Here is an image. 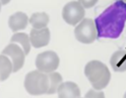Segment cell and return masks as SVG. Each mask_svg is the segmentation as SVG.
Instances as JSON below:
<instances>
[{"label": "cell", "mask_w": 126, "mask_h": 98, "mask_svg": "<svg viewBox=\"0 0 126 98\" xmlns=\"http://www.w3.org/2000/svg\"><path fill=\"white\" fill-rule=\"evenodd\" d=\"M96 36L99 39H117L126 23V3L116 0L94 20Z\"/></svg>", "instance_id": "6da1fadb"}, {"label": "cell", "mask_w": 126, "mask_h": 98, "mask_svg": "<svg viewBox=\"0 0 126 98\" xmlns=\"http://www.w3.org/2000/svg\"><path fill=\"white\" fill-rule=\"evenodd\" d=\"M84 73L90 81L92 87L95 90H102L105 88L111 78L108 67L100 60H90L84 68Z\"/></svg>", "instance_id": "7a4b0ae2"}, {"label": "cell", "mask_w": 126, "mask_h": 98, "mask_svg": "<svg viewBox=\"0 0 126 98\" xmlns=\"http://www.w3.org/2000/svg\"><path fill=\"white\" fill-rule=\"evenodd\" d=\"M24 86L30 95L38 96L47 93L49 86L48 74L39 70H32L25 76Z\"/></svg>", "instance_id": "3957f363"}, {"label": "cell", "mask_w": 126, "mask_h": 98, "mask_svg": "<svg viewBox=\"0 0 126 98\" xmlns=\"http://www.w3.org/2000/svg\"><path fill=\"white\" fill-rule=\"evenodd\" d=\"M74 35L76 40L82 44H93L97 38L94 21L91 18H84L76 26Z\"/></svg>", "instance_id": "277c9868"}, {"label": "cell", "mask_w": 126, "mask_h": 98, "mask_svg": "<svg viewBox=\"0 0 126 98\" xmlns=\"http://www.w3.org/2000/svg\"><path fill=\"white\" fill-rule=\"evenodd\" d=\"M60 64V58L53 50H45L38 53L35 57V67L43 73L56 71Z\"/></svg>", "instance_id": "5b68a950"}, {"label": "cell", "mask_w": 126, "mask_h": 98, "mask_svg": "<svg viewBox=\"0 0 126 98\" xmlns=\"http://www.w3.org/2000/svg\"><path fill=\"white\" fill-rule=\"evenodd\" d=\"M62 18L70 26H77L85 18V8L78 1H70L62 9Z\"/></svg>", "instance_id": "8992f818"}, {"label": "cell", "mask_w": 126, "mask_h": 98, "mask_svg": "<svg viewBox=\"0 0 126 98\" xmlns=\"http://www.w3.org/2000/svg\"><path fill=\"white\" fill-rule=\"evenodd\" d=\"M1 53L7 55L10 58L13 65V72L19 71L24 66L26 54L23 49L19 45L15 43H11L8 46H6V48H4Z\"/></svg>", "instance_id": "52a82bcc"}, {"label": "cell", "mask_w": 126, "mask_h": 98, "mask_svg": "<svg viewBox=\"0 0 126 98\" xmlns=\"http://www.w3.org/2000/svg\"><path fill=\"white\" fill-rule=\"evenodd\" d=\"M30 42L31 45L35 48L39 49L45 47L49 44L50 41V31L47 27L42 29H32L30 32Z\"/></svg>", "instance_id": "ba28073f"}, {"label": "cell", "mask_w": 126, "mask_h": 98, "mask_svg": "<svg viewBox=\"0 0 126 98\" xmlns=\"http://www.w3.org/2000/svg\"><path fill=\"white\" fill-rule=\"evenodd\" d=\"M58 98H78L81 96V90L77 83L73 81L62 82L57 88Z\"/></svg>", "instance_id": "9c48e42d"}, {"label": "cell", "mask_w": 126, "mask_h": 98, "mask_svg": "<svg viewBox=\"0 0 126 98\" xmlns=\"http://www.w3.org/2000/svg\"><path fill=\"white\" fill-rule=\"evenodd\" d=\"M29 24V17L24 12H16L9 17L8 26L12 30V32L17 33L21 30H25Z\"/></svg>", "instance_id": "30bf717a"}, {"label": "cell", "mask_w": 126, "mask_h": 98, "mask_svg": "<svg viewBox=\"0 0 126 98\" xmlns=\"http://www.w3.org/2000/svg\"><path fill=\"white\" fill-rule=\"evenodd\" d=\"M109 63L115 72L126 71V50L118 49L114 51L110 56Z\"/></svg>", "instance_id": "8fae6325"}, {"label": "cell", "mask_w": 126, "mask_h": 98, "mask_svg": "<svg viewBox=\"0 0 126 98\" xmlns=\"http://www.w3.org/2000/svg\"><path fill=\"white\" fill-rule=\"evenodd\" d=\"M49 23V16L45 12H36L33 13L29 18V24L32 25L33 29H42L47 27Z\"/></svg>", "instance_id": "7c38bea8"}, {"label": "cell", "mask_w": 126, "mask_h": 98, "mask_svg": "<svg viewBox=\"0 0 126 98\" xmlns=\"http://www.w3.org/2000/svg\"><path fill=\"white\" fill-rule=\"evenodd\" d=\"M11 43H15L19 46L22 47L25 54H29L31 51V42H30V37L28 36V34L26 33H22V32H17L14 33V35L11 37Z\"/></svg>", "instance_id": "4fadbf2b"}, {"label": "cell", "mask_w": 126, "mask_h": 98, "mask_svg": "<svg viewBox=\"0 0 126 98\" xmlns=\"http://www.w3.org/2000/svg\"><path fill=\"white\" fill-rule=\"evenodd\" d=\"M13 72V65L10 58L5 54H0V81L8 79L10 74Z\"/></svg>", "instance_id": "5bb4252c"}, {"label": "cell", "mask_w": 126, "mask_h": 98, "mask_svg": "<svg viewBox=\"0 0 126 98\" xmlns=\"http://www.w3.org/2000/svg\"><path fill=\"white\" fill-rule=\"evenodd\" d=\"M47 74H48V79H49V86H48V90L46 94L51 95L57 92V88L63 82V78H62V75L56 71H53Z\"/></svg>", "instance_id": "9a60e30c"}, {"label": "cell", "mask_w": 126, "mask_h": 98, "mask_svg": "<svg viewBox=\"0 0 126 98\" xmlns=\"http://www.w3.org/2000/svg\"><path fill=\"white\" fill-rule=\"evenodd\" d=\"M85 98H105V95L101 90H95L93 88L86 93Z\"/></svg>", "instance_id": "2e32d148"}, {"label": "cell", "mask_w": 126, "mask_h": 98, "mask_svg": "<svg viewBox=\"0 0 126 98\" xmlns=\"http://www.w3.org/2000/svg\"><path fill=\"white\" fill-rule=\"evenodd\" d=\"M97 1H98V0H78V2H79L85 9L94 7V6L97 3Z\"/></svg>", "instance_id": "e0dca14e"}, {"label": "cell", "mask_w": 126, "mask_h": 98, "mask_svg": "<svg viewBox=\"0 0 126 98\" xmlns=\"http://www.w3.org/2000/svg\"><path fill=\"white\" fill-rule=\"evenodd\" d=\"M10 1H11V0H0V3H1L2 5H7L8 3H10Z\"/></svg>", "instance_id": "ac0fdd59"}, {"label": "cell", "mask_w": 126, "mask_h": 98, "mask_svg": "<svg viewBox=\"0 0 126 98\" xmlns=\"http://www.w3.org/2000/svg\"><path fill=\"white\" fill-rule=\"evenodd\" d=\"M123 98H126V92H125V94H124V96H123Z\"/></svg>", "instance_id": "d6986e66"}, {"label": "cell", "mask_w": 126, "mask_h": 98, "mask_svg": "<svg viewBox=\"0 0 126 98\" xmlns=\"http://www.w3.org/2000/svg\"><path fill=\"white\" fill-rule=\"evenodd\" d=\"M1 6H2V4L0 3V11H1Z\"/></svg>", "instance_id": "ffe728a7"}, {"label": "cell", "mask_w": 126, "mask_h": 98, "mask_svg": "<svg viewBox=\"0 0 126 98\" xmlns=\"http://www.w3.org/2000/svg\"><path fill=\"white\" fill-rule=\"evenodd\" d=\"M121 1H123L124 3H126V0H121Z\"/></svg>", "instance_id": "44dd1931"}, {"label": "cell", "mask_w": 126, "mask_h": 98, "mask_svg": "<svg viewBox=\"0 0 126 98\" xmlns=\"http://www.w3.org/2000/svg\"><path fill=\"white\" fill-rule=\"evenodd\" d=\"M78 98H82V97H81V96H80V97H78ZM84 98H85V97H84Z\"/></svg>", "instance_id": "7402d4cb"}]
</instances>
